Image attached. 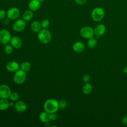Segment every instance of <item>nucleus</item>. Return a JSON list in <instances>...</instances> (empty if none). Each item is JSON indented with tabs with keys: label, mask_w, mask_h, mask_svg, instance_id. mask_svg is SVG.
<instances>
[{
	"label": "nucleus",
	"mask_w": 127,
	"mask_h": 127,
	"mask_svg": "<svg viewBox=\"0 0 127 127\" xmlns=\"http://www.w3.org/2000/svg\"><path fill=\"white\" fill-rule=\"evenodd\" d=\"M59 109V102L54 99H48L44 104V109L45 111L49 113H56Z\"/></svg>",
	"instance_id": "nucleus-1"
},
{
	"label": "nucleus",
	"mask_w": 127,
	"mask_h": 127,
	"mask_svg": "<svg viewBox=\"0 0 127 127\" xmlns=\"http://www.w3.org/2000/svg\"><path fill=\"white\" fill-rule=\"evenodd\" d=\"M38 38L39 40L43 44L49 43L52 39L50 32L47 29H43L38 33Z\"/></svg>",
	"instance_id": "nucleus-2"
},
{
	"label": "nucleus",
	"mask_w": 127,
	"mask_h": 127,
	"mask_svg": "<svg viewBox=\"0 0 127 127\" xmlns=\"http://www.w3.org/2000/svg\"><path fill=\"white\" fill-rule=\"evenodd\" d=\"M105 15V12L103 8L97 7L94 8L91 12V17L96 22H98L103 19Z\"/></svg>",
	"instance_id": "nucleus-3"
},
{
	"label": "nucleus",
	"mask_w": 127,
	"mask_h": 127,
	"mask_svg": "<svg viewBox=\"0 0 127 127\" xmlns=\"http://www.w3.org/2000/svg\"><path fill=\"white\" fill-rule=\"evenodd\" d=\"M26 79V74L25 71L22 69H18L15 72L13 76V81L18 84H22L25 82Z\"/></svg>",
	"instance_id": "nucleus-4"
},
{
	"label": "nucleus",
	"mask_w": 127,
	"mask_h": 127,
	"mask_svg": "<svg viewBox=\"0 0 127 127\" xmlns=\"http://www.w3.org/2000/svg\"><path fill=\"white\" fill-rule=\"evenodd\" d=\"M94 34V30L89 26L83 27L80 30V36L86 39L92 38Z\"/></svg>",
	"instance_id": "nucleus-5"
},
{
	"label": "nucleus",
	"mask_w": 127,
	"mask_h": 127,
	"mask_svg": "<svg viewBox=\"0 0 127 127\" xmlns=\"http://www.w3.org/2000/svg\"><path fill=\"white\" fill-rule=\"evenodd\" d=\"M11 34L10 32L6 29L0 30V42L3 45L7 44L11 39Z\"/></svg>",
	"instance_id": "nucleus-6"
},
{
	"label": "nucleus",
	"mask_w": 127,
	"mask_h": 127,
	"mask_svg": "<svg viewBox=\"0 0 127 127\" xmlns=\"http://www.w3.org/2000/svg\"><path fill=\"white\" fill-rule=\"evenodd\" d=\"M10 87L6 84L0 85V99H7L11 94Z\"/></svg>",
	"instance_id": "nucleus-7"
},
{
	"label": "nucleus",
	"mask_w": 127,
	"mask_h": 127,
	"mask_svg": "<svg viewBox=\"0 0 127 127\" xmlns=\"http://www.w3.org/2000/svg\"><path fill=\"white\" fill-rule=\"evenodd\" d=\"M26 27L25 21L23 19H18L13 24V30L17 32H20L23 30Z\"/></svg>",
	"instance_id": "nucleus-8"
},
{
	"label": "nucleus",
	"mask_w": 127,
	"mask_h": 127,
	"mask_svg": "<svg viewBox=\"0 0 127 127\" xmlns=\"http://www.w3.org/2000/svg\"><path fill=\"white\" fill-rule=\"evenodd\" d=\"M19 10L15 7H13L8 9L6 12L7 17L9 18L10 20H14L16 19L19 16Z\"/></svg>",
	"instance_id": "nucleus-9"
},
{
	"label": "nucleus",
	"mask_w": 127,
	"mask_h": 127,
	"mask_svg": "<svg viewBox=\"0 0 127 127\" xmlns=\"http://www.w3.org/2000/svg\"><path fill=\"white\" fill-rule=\"evenodd\" d=\"M6 68L9 72H15L19 69V65L15 61H10L6 64Z\"/></svg>",
	"instance_id": "nucleus-10"
},
{
	"label": "nucleus",
	"mask_w": 127,
	"mask_h": 127,
	"mask_svg": "<svg viewBox=\"0 0 127 127\" xmlns=\"http://www.w3.org/2000/svg\"><path fill=\"white\" fill-rule=\"evenodd\" d=\"M15 110L19 113H23L27 109V105L23 101H18L14 104Z\"/></svg>",
	"instance_id": "nucleus-11"
},
{
	"label": "nucleus",
	"mask_w": 127,
	"mask_h": 127,
	"mask_svg": "<svg viewBox=\"0 0 127 127\" xmlns=\"http://www.w3.org/2000/svg\"><path fill=\"white\" fill-rule=\"evenodd\" d=\"M10 43L11 45L15 49H19L21 48L22 45L21 40L17 36L12 37L10 40Z\"/></svg>",
	"instance_id": "nucleus-12"
},
{
	"label": "nucleus",
	"mask_w": 127,
	"mask_h": 127,
	"mask_svg": "<svg viewBox=\"0 0 127 127\" xmlns=\"http://www.w3.org/2000/svg\"><path fill=\"white\" fill-rule=\"evenodd\" d=\"M106 26L102 24L97 25L94 29V34L98 36L103 35L106 32Z\"/></svg>",
	"instance_id": "nucleus-13"
},
{
	"label": "nucleus",
	"mask_w": 127,
	"mask_h": 127,
	"mask_svg": "<svg viewBox=\"0 0 127 127\" xmlns=\"http://www.w3.org/2000/svg\"><path fill=\"white\" fill-rule=\"evenodd\" d=\"M41 6V2L38 0H31L28 3V7L32 11H37Z\"/></svg>",
	"instance_id": "nucleus-14"
},
{
	"label": "nucleus",
	"mask_w": 127,
	"mask_h": 127,
	"mask_svg": "<svg viewBox=\"0 0 127 127\" xmlns=\"http://www.w3.org/2000/svg\"><path fill=\"white\" fill-rule=\"evenodd\" d=\"M72 49L76 53H81L84 51L85 46L81 42H76L73 45Z\"/></svg>",
	"instance_id": "nucleus-15"
},
{
	"label": "nucleus",
	"mask_w": 127,
	"mask_h": 127,
	"mask_svg": "<svg viewBox=\"0 0 127 127\" xmlns=\"http://www.w3.org/2000/svg\"><path fill=\"white\" fill-rule=\"evenodd\" d=\"M39 120L43 123H48L51 121L50 119V113H49L46 111L43 112L39 115Z\"/></svg>",
	"instance_id": "nucleus-16"
},
{
	"label": "nucleus",
	"mask_w": 127,
	"mask_h": 127,
	"mask_svg": "<svg viewBox=\"0 0 127 127\" xmlns=\"http://www.w3.org/2000/svg\"><path fill=\"white\" fill-rule=\"evenodd\" d=\"M41 23L37 21H34L31 24V29L35 33H38L41 30Z\"/></svg>",
	"instance_id": "nucleus-17"
},
{
	"label": "nucleus",
	"mask_w": 127,
	"mask_h": 127,
	"mask_svg": "<svg viewBox=\"0 0 127 127\" xmlns=\"http://www.w3.org/2000/svg\"><path fill=\"white\" fill-rule=\"evenodd\" d=\"M9 107V102L7 99H0V110L3 111L8 108Z\"/></svg>",
	"instance_id": "nucleus-18"
},
{
	"label": "nucleus",
	"mask_w": 127,
	"mask_h": 127,
	"mask_svg": "<svg viewBox=\"0 0 127 127\" xmlns=\"http://www.w3.org/2000/svg\"><path fill=\"white\" fill-rule=\"evenodd\" d=\"M92 90V86L88 82L86 83L82 88V91L85 94H89Z\"/></svg>",
	"instance_id": "nucleus-19"
},
{
	"label": "nucleus",
	"mask_w": 127,
	"mask_h": 127,
	"mask_svg": "<svg viewBox=\"0 0 127 127\" xmlns=\"http://www.w3.org/2000/svg\"><path fill=\"white\" fill-rule=\"evenodd\" d=\"M33 16V11L31 10H27L25 11L22 15V18L25 21L30 20Z\"/></svg>",
	"instance_id": "nucleus-20"
},
{
	"label": "nucleus",
	"mask_w": 127,
	"mask_h": 127,
	"mask_svg": "<svg viewBox=\"0 0 127 127\" xmlns=\"http://www.w3.org/2000/svg\"><path fill=\"white\" fill-rule=\"evenodd\" d=\"M30 67H31L30 64L27 61L23 62L20 64L21 69H22V70H23L25 72L28 71L29 70V69L30 68Z\"/></svg>",
	"instance_id": "nucleus-21"
},
{
	"label": "nucleus",
	"mask_w": 127,
	"mask_h": 127,
	"mask_svg": "<svg viewBox=\"0 0 127 127\" xmlns=\"http://www.w3.org/2000/svg\"><path fill=\"white\" fill-rule=\"evenodd\" d=\"M97 44V42L96 39H95L93 37L90 38L87 42V45L88 47L90 49L94 48L96 46Z\"/></svg>",
	"instance_id": "nucleus-22"
},
{
	"label": "nucleus",
	"mask_w": 127,
	"mask_h": 127,
	"mask_svg": "<svg viewBox=\"0 0 127 127\" xmlns=\"http://www.w3.org/2000/svg\"><path fill=\"white\" fill-rule=\"evenodd\" d=\"M9 98H10V100L12 101H16L19 99V95L18 93L16 92H13L11 93Z\"/></svg>",
	"instance_id": "nucleus-23"
},
{
	"label": "nucleus",
	"mask_w": 127,
	"mask_h": 127,
	"mask_svg": "<svg viewBox=\"0 0 127 127\" xmlns=\"http://www.w3.org/2000/svg\"><path fill=\"white\" fill-rule=\"evenodd\" d=\"M13 47L9 44H6L5 45L4 51V53L6 54H10L13 52Z\"/></svg>",
	"instance_id": "nucleus-24"
},
{
	"label": "nucleus",
	"mask_w": 127,
	"mask_h": 127,
	"mask_svg": "<svg viewBox=\"0 0 127 127\" xmlns=\"http://www.w3.org/2000/svg\"><path fill=\"white\" fill-rule=\"evenodd\" d=\"M41 25L42 28L44 29L47 28L50 25V21L47 19H43L41 22Z\"/></svg>",
	"instance_id": "nucleus-25"
},
{
	"label": "nucleus",
	"mask_w": 127,
	"mask_h": 127,
	"mask_svg": "<svg viewBox=\"0 0 127 127\" xmlns=\"http://www.w3.org/2000/svg\"><path fill=\"white\" fill-rule=\"evenodd\" d=\"M59 109H64L67 106L66 101L64 99L61 100L59 102Z\"/></svg>",
	"instance_id": "nucleus-26"
},
{
	"label": "nucleus",
	"mask_w": 127,
	"mask_h": 127,
	"mask_svg": "<svg viewBox=\"0 0 127 127\" xmlns=\"http://www.w3.org/2000/svg\"><path fill=\"white\" fill-rule=\"evenodd\" d=\"M90 80V77L88 74H85L83 75V78H82V80L85 82V83H87Z\"/></svg>",
	"instance_id": "nucleus-27"
},
{
	"label": "nucleus",
	"mask_w": 127,
	"mask_h": 127,
	"mask_svg": "<svg viewBox=\"0 0 127 127\" xmlns=\"http://www.w3.org/2000/svg\"><path fill=\"white\" fill-rule=\"evenodd\" d=\"M6 15V13L5 10L3 9H0V19H4Z\"/></svg>",
	"instance_id": "nucleus-28"
},
{
	"label": "nucleus",
	"mask_w": 127,
	"mask_h": 127,
	"mask_svg": "<svg viewBox=\"0 0 127 127\" xmlns=\"http://www.w3.org/2000/svg\"><path fill=\"white\" fill-rule=\"evenodd\" d=\"M74 1L79 5H83L86 2L87 0H74Z\"/></svg>",
	"instance_id": "nucleus-29"
},
{
	"label": "nucleus",
	"mask_w": 127,
	"mask_h": 127,
	"mask_svg": "<svg viewBox=\"0 0 127 127\" xmlns=\"http://www.w3.org/2000/svg\"><path fill=\"white\" fill-rule=\"evenodd\" d=\"M10 19H9V18H8V17H7V18H4V20H3V24L4 25H8L9 23V22H10Z\"/></svg>",
	"instance_id": "nucleus-30"
},
{
	"label": "nucleus",
	"mask_w": 127,
	"mask_h": 127,
	"mask_svg": "<svg viewBox=\"0 0 127 127\" xmlns=\"http://www.w3.org/2000/svg\"><path fill=\"white\" fill-rule=\"evenodd\" d=\"M56 118H57V115L55 114V113H50L51 121H54V120H56Z\"/></svg>",
	"instance_id": "nucleus-31"
},
{
	"label": "nucleus",
	"mask_w": 127,
	"mask_h": 127,
	"mask_svg": "<svg viewBox=\"0 0 127 127\" xmlns=\"http://www.w3.org/2000/svg\"><path fill=\"white\" fill-rule=\"evenodd\" d=\"M122 122L125 125L127 126V116L124 117L122 119Z\"/></svg>",
	"instance_id": "nucleus-32"
},
{
	"label": "nucleus",
	"mask_w": 127,
	"mask_h": 127,
	"mask_svg": "<svg viewBox=\"0 0 127 127\" xmlns=\"http://www.w3.org/2000/svg\"><path fill=\"white\" fill-rule=\"evenodd\" d=\"M123 72L125 73H127V66H126L124 69H123Z\"/></svg>",
	"instance_id": "nucleus-33"
},
{
	"label": "nucleus",
	"mask_w": 127,
	"mask_h": 127,
	"mask_svg": "<svg viewBox=\"0 0 127 127\" xmlns=\"http://www.w3.org/2000/svg\"><path fill=\"white\" fill-rule=\"evenodd\" d=\"M13 102V101H11V102H9V107H12L13 106H14Z\"/></svg>",
	"instance_id": "nucleus-34"
},
{
	"label": "nucleus",
	"mask_w": 127,
	"mask_h": 127,
	"mask_svg": "<svg viewBox=\"0 0 127 127\" xmlns=\"http://www.w3.org/2000/svg\"><path fill=\"white\" fill-rule=\"evenodd\" d=\"M40 2H43V1H44L45 0H38Z\"/></svg>",
	"instance_id": "nucleus-35"
},
{
	"label": "nucleus",
	"mask_w": 127,
	"mask_h": 127,
	"mask_svg": "<svg viewBox=\"0 0 127 127\" xmlns=\"http://www.w3.org/2000/svg\"></svg>",
	"instance_id": "nucleus-36"
}]
</instances>
